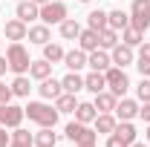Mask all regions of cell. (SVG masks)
<instances>
[{
	"instance_id": "cell-1",
	"label": "cell",
	"mask_w": 150,
	"mask_h": 147,
	"mask_svg": "<svg viewBox=\"0 0 150 147\" xmlns=\"http://www.w3.org/2000/svg\"><path fill=\"white\" fill-rule=\"evenodd\" d=\"M23 112L29 115V121H35L40 127H55L58 115H61L55 107H49V104H43V101H29V104L23 107Z\"/></svg>"
},
{
	"instance_id": "cell-2",
	"label": "cell",
	"mask_w": 150,
	"mask_h": 147,
	"mask_svg": "<svg viewBox=\"0 0 150 147\" xmlns=\"http://www.w3.org/2000/svg\"><path fill=\"white\" fill-rule=\"evenodd\" d=\"M6 61H9V69L15 75H26L29 72V66H32V58L26 52V46L23 43H9V49H6Z\"/></svg>"
},
{
	"instance_id": "cell-3",
	"label": "cell",
	"mask_w": 150,
	"mask_h": 147,
	"mask_svg": "<svg viewBox=\"0 0 150 147\" xmlns=\"http://www.w3.org/2000/svg\"><path fill=\"white\" fill-rule=\"evenodd\" d=\"M104 78H107V90H110L115 98H124V92L130 90V78H127V72H124L121 66H110V69L104 72Z\"/></svg>"
},
{
	"instance_id": "cell-4",
	"label": "cell",
	"mask_w": 150,
	"mask_h": 147,
	"mask_svg": "<svg viewBox=\"0 0 150 147\" xmlns=\"http://www.w3.org/2000/svg\"><path fill=\"white\" fill-rule=\"evenodd\" d=\"M130 26L144 32L150 29V0H133L130 6Z\"/></svg>"
},
{
	"instance_id": "cell-5",
	"label": "cell",
	"mask_w": 150,
	"mask_h": 147,
	"mask_svg": "<svg viewBox=\"0 0 150 147\" xmlns=\"http://www.w3.org/2000/svg\"><path fill=\"white\" fill-rule=\"evenodd\" d=\"M40 20H43L46 26H52V23H64V20H67V3H61V0H49V3H43V6H40Z\"/></svg>"
},
{
	"instance_id": "cell-6",
	"label": "cell",
	"mask_w": 150,
	"mask_h": 147,
	"mask_svg": "<svg viewBox=\"0 0 150 147\" xmlns=\"http://www.w3.org/2000/svg\"><path fill=\"white\" fill-rule=\"evenodd\" d=\"M64 133H67V139H69L72 144H84V141H95V139H98L95 130H90V124H81V121H69Z\"/></svg>"
},
{
	"instance_id": "cell-7",
	"label": "cell",
	"mask_w": 150,
	"mask_h": 147,
	"mask_svg": "<svg viewBox=\"0 0 150 147\" xmlns=\"http://www.w3.org/2000/svg\"><path fill=\"white\" fill-rule=\"evenodd\" d=\"M3 32H6V37L12 40V43H20V40H26V35H29V23H23V20H6V26H3Z\"/></svg>"
},
{
	"instance_id": "cell-8",
	"label": "cell",
	"mask_w": 150,
	"mask_h": 147,
	"mask_svg": "<svg viewBox=\"0 0 150 147\" xmlns=\"http://www.w3.org/2000/svg\"><path fill=\"white\" fill-rule=\"evenodd\" d=\"M115 118L118 121H133L136 115H139V101H133V98H121V101H115Z\"/></svg>"
},
{
	"instance_id": "cell-9",
	"label": "cell",
	"mask_w": 150,
	"mask_h": 147,
	"mask_svg": "<svg viewBox=\"0 0 150 147\" xmlns=\"http://www.w3.org/2000/svg\"><path fill=\"white\" fill-rule=\"evenodd\" d=\"M87 66L95 69V72H107L112 66L110 55H107V49H95V52H87Z\"/></svg>"
},
{
	"instance_id": "cell-10",
	"label": "cell",
	"mask_w": 150,
	"mask_h": 147,
	"mask_svg": "<svg viewBox=\"0 0 150 147\" xmlns=\"http://www.w3.org/2000/svg\"><path fill=\"white\" fill-rule=\"evenodd\" d=\"M15 15H18V20H23V23H32V20L40 18V6H38V3H32V0H18Z\"/></svg>"
},
{
	"instance_id": "cell-11",
	"label": "cell",
	"mask_w": 150,
	"mask_h": 147,
	"mask_svg": "<svg viewBox=\"0 0 150 147\" xmlns=\"http://www.w3.org/2000/svg\"><path fill=\"white\" fill-rule=\"evenodd\" d=\"M26 118V112H23V107H18V104H6L3 107V127H20V121Z\"/></svg>"
},
{
	"instance_id": "cell-12",
	"label": "cell",
	"mask_w": 150,
	"mask_h": 147,
	"mask_svg": "<svg viewBox=\"0 0 150 147\" xmlns=\"http://www.w3.org/2000/svg\"><path fill=\"white\" fill-rule=\"evenodd\" d=\"M110 61L115 64V66H130L133 64V46H127V43H115L112 46V55H110Z\"/></svg>"
},
{
	"instance_id": "cell-13",
	"label": "cell",
	"mask_w": 150,
	"mask_h": 147,
	"mask_svg": "<svg viewBox=\"0 0 150 147\" xmlns=\"http://www.w3.org/2000/svg\"><path fill=\"white\" fill-rule=\"evenodd\" d=\"M64 66H67L69 72H78V69H84V66H87V52H84V49L64 52Z\"/></svg>"
},
{
	"instance_id": "cell-14",
	"label": "cell",
	"mask_w": 150,
	"mask_h": 147,
	"mask_svg": "<svg viewBox=\"0 0 150 147\" xmlns=\"http://www.w3.org/2000/svg\"><path fill=\"white\" fill-rule=\"evenodd\" d=\"M98 110H95L93 101H78V107H75V121H81V124H93Z\"/></svg>"
},
{
	"instance_id": "cell-15",
	"label": "cell",
	"mask_w": 150,
	"mask_h": 147,
	"mask_svg": "<svg viewBox=\"0 0 150 147\" xmlns=\"http://www.w3.org/2000/svg\"><path fill=\"white\" fill-rule=\"evenodd\" d=\"M38 92H40V98L55 101L58 95L64 92V87H61V81H55V78H43V81H40V87H38Z\"/></svg>"
},
{
	"instance_id": "cell-16",
	"label": "cell",
	"mask_w": 150,
	"mask_h": 147,
	"mask_svg": "<svg viewBox=\"0 0 150 147\" xmlns=\"http://www.w3.org/2000/svg\"><path fill=\"white\" fill-rule=\"evenodd\" d=\"M107 26L115 29V32H124V29L130 26V15L121 12V9H112V12H107Z\"/></svg>"
},
{
	"instance_id": "cell-17",
	"label": "cell",
	"mask_w": 150,
	"mask_h": 147,
	"mask_svg": "<svg viewBox=\"0 0 150 147\" xmlns=\"http://www.w3.org/2000/svg\"><path fill=\"white\" fill-rule=\"evenodd\" d=\"M84 90H90L93 95H98V92H104L107 90V78H104V72H90L87 78H84Z\"/></svg>"
},
{
	"instance_id": "cell-18",
	"label": "cell",
	"mask_w": 150,
	"mask_h": 147,
	"mask_svg": "<svg viewBox=\"0 0 150 147\" xmlns=\"http://www.w3.org/2000/svg\"><path fill=\"white\" fill-rule=\"evenodd\" d=\"M78 49L95 52V49H98V32H95V29H81V35H78Z\"/></svg>"
},
{
	"instance_id": "cell-19",
	"label": "cell",
	"mask_w": 150,
	"mask_h": 147,
	"mask_svg": "<svg viewBox=\"0 0 150 147\" xmlns=\"http://www.w3.org/2000/svg\"><path fill=\"white\" fill-rule=\"evenodd\" d=\"M115 101H118V98H115L110 90H104V92L95 95L93 104H95V110H98V112H112V110H115Z\"/></svg>"
},
{
	"instance_id": "cell-20",
	"label": "cell",
	"mask_w": 150,
	"mask_h": 147,
	"mask_svg": "<svg viewBox=\"0 0 150 147\" xmlns=\"http://www.w3.org/2000/svg\"><path fill=\"white\" fill-rule=\"evenodd\" d=\"M61 87H64V92H81L84 90V78H81V75L78 72H67L64 75V78H61Z\"/></svg>"
},
{
	"instance_id": "cell-21",
	"label": "cell",
	"mask_w": 150,
	"mask_h": 147,
	"mask_svg": "<svg viewBox=\"0 0 150 147\" xmlns=\"http://www.w3.org/2000/svg\"><path fill=\"white\" fill-rule=\"evenodd\" d=\"M35 147H55L58 144V133H52V127H40V133H35Z\"/></svg>"
},
{
	"instance_id": "cell-22",
	"label": "cell",
	"mask_w": 150,
	"mask_h": 147,
	"mask_svg": "<svg viewBox=\"0 0 150 147\" xmlns=\"http://www.w3.org/2000/svg\"><path fill=\"white\" fill-rule=\"evenodd\" d=\"M29 40L38 43V46H43V43H49V26L46 23H38V26H29Z\"/></svg>"
},
{
	"instance_id": "cell-23",
	"label": "cell",
	"mask_w": 150,
	"mask_h": 147,
	"mask_svg": "<svg viewBox=\"0 0 150 147\" xmlns=\"http://www.w3.org/2000/svg\"><path fill=\"white\" fill-rule=\"evenodd\" d=\"M52 66H55V64H49L46 58H43V61H32L29 75H32V78H38V81H43V78H49V75H52Z\"/></svg>"
},
{
	"instance_id": "cell-24",
	"label": "cell",
	"mask_w": 150,
	"mask_h": 147,
	"mask_svg": "<svg viewBox=\"0 0 150 147\" xmlns=\"http://www.w3.org/2000/svg\"><path fill=\"white\" fill-rule=\"evenodd\" d=\"M115 124H118V121H115L112 112H98V115H95V133H112Z\"/></svg>"
},
{
	"instance_id": "cell-25",
	"label": "cell",
	"mask_w": 150,
	"mask_h": 147,
	"mask_svg": "<svg viewBox=\"0 0 150 147\" xmlns=\"http://www.w3.org/2000/svg\"><path fill=\"white\" fill-rule=\"evenodd\" d=\"M32 139H35V136H32L29 130H20V127H15L9 147H35V141H32Z\"/></svg>"
},
{
	"instance_id": "cell-26",
	"label": "cell",
	"mask_w": 150,
	"mask_h": 147,
	"mask_svg": "<svg viewBox=\"0 0 150 147\" xmlns=\"http://www.w3.org/2000/svg\"><path fill=\"white\" fill-rule=\"evenodd\" d=\"M87 26H90V29H95V32L107 29V12H104V9H93V12L87 15Z\"/></svg>"
},
{
	"instance_id": "cell-27",
	"label": "cell",
	"mask_w": 150,
	"mask_h": 147,
	"mask_svg": "<svg viewBox=\"0 0 150 147\" xmlns=\"http://www.w3.org/2000/svg\"><path fill=\"white\" fill-rule=\"evenodd\" d=\"M58 26H61V37H64V40H78V35H81V26H78V20L67 18L64 23H58Z\"/></svg>"
},
{
	"instance_id": "cell-28",
	"label": "cell",
	"mask_w": 150,
	"mask_h": 147,
	"mask_svg": "<svg viewBox=\"0 0 150 147\" xmlns=\"http://www.w3.org/2000/svg\"><path fill=\"white\" fill-rule=\"evenodd\" d=\"M112 133H115L121 141H127V144H133V141H136V127H133V121H118Z\"/></svg>"
},
{
	"instance_id": "cell-29",
	"label": "cell",
	"mask_w": 150,
	"mask_h": 147,
	"mask_svg": "<svg viewBox=\"0 0 150 147\" xmlns=\"http://www.w3.org/2000/svg\"><path fill=\"white\" fill-rule=\"evenodd\" d=\"M75 107H78V101H75L72 92H61L55 98V110L58 112H75Z\"/></svg>"
},
{
	"instance_id": "cell-30",
	"label": "cell",
	"mask_w": 150,
	"mask_h": 147,
	"mask_svg": "<svg viewBox=\"0 0 150 147\" xmlns=\"http://www.w3.org/2000/svg\"><path fill=\"white\" fill-rule=\"evenodd\" d=\"M115 43H118V32H115V29L107 26V29L98 32V49H112Z\"/></svg>"
},
{
	"instance_id": "cell-31",
	"label": "cell",
	"mask_w": 150,
	"mask_h": 147,
	"mask_svg": "<svg viewBox=\"0 0 150 147\" xmlns=\"http://www.w3.org/2000/svg\"><path fill=\"white\" fill-rule=\"evenodd\" d=\"M43 58L49 64H61L64 61V46L61 43H43Z\"/></svg>"
},
{
	"instance_id": "cell-32",
	"label": "cell",
	"mask_w": 150,
	"mask_h": 147,
	"mask_svg": "<svg viewBox=\"0 0 150 147\" xmlns=\"http://www.w3.org/2000/svg\"><path fill=\"white\" fill-rule=\"evenodd\" d=\"M121 43H127V46H142V43H144V32L127 26V29L121 32Z\"/></svg>"
},
{
	"instance_id": "cell-33",
	"label": "cell",
	"mask_w": 150,
	"mask_h": 147,
	"mask_svg": "<svg viewBox=\"0 0 150 147\" xmlns=\"http://www.w3.org/2000/svg\"><path fill=\"white\" fill-rule=\"evenodd\" d=\"M32 90V84H29V78L26 75H18L15 81H12V95H18V98H26Z\"/></svg>"
},
{
	"instance_id": "cell-34",
	"label": "cell",
	"mask_w": 150,
	"mask_h": 147,
	"mask_svg": "<svg viewBox=\"0 0 150 147\" xmlns=\"http://www.w3.org/2000/svg\"><path fill=\"white\" fill-rule=\"evenodd\" d=\"M136 95H139V104L150 101V78H142L139 87H136Z\"/></svg>"
},
{
	"instance_id": "cell-35",
	"label": "cell",
	"mask_w": 150,
	"mask_h": 147,
	"mask_svg": "<svg viewBox=\"0 0 150 147\" xmlns=\"http://www.w3.org/2000/svg\"><path fill=\"white\" fill-rule=\"evenodd\" d=\"M9 101H12V87H6L0 81V104H9Z\"/></svg>"
},
{
	"instance_id": "cell-36",
	"label": "cell",
	"mask_w": 150,
	"mask_h": 147,
	"mask_svg": "<svg viewBox=\"0 0 150 147\" xmlns=\"http://www.w3.org/2000/svg\"><path fill=\"white\" fill-rule=\"evenodd\" d=\"M139 118L150 124V101H144V104H139Z\"/></svg>"
},
{
	"instance_id": "cell-37",
	"label": "cell",
	"mask_w": 150,
	"mask_h": 147,
	"mask_svg": "<svg viewBox=\"0 0 150 147\" xmlns=\"http://www.w3.org/2000/svg\"><path fill=\"white\" fill-rule=\"evenodd\" d=\"M136 69L142 72V78H150V61H136Z\"/></svg>"
},
{
	"instance_id": "cell-38",
	"label": "cell",
	"mask_w": 150,
	"mask_h": 147,
	"mask_svg": "<svg viewBox=\"0 0 150 147\" xmlns=\"http://www.w3.org/2000/svg\"><path fill=\"white\" fill-rule=\"evenodd\" d=\"M107 147H130V144H127V141H121L115 133H110V139H107Z\"/></svg>"
},
{
	"instance_id": "cell-39",
	"label": "cell",
	"mask_w": 150,
	"mask_h": 147,
	"mask_svg": "<svg viewBox=\"0 0 150 147\" xmlns=\"http://www.w3.org/2000/svg\"><path fill=\"white\" fill-rule=\"evenodd\" d=\"M139 61H150V43H142V49H139Z\"/></svg>"
},
{
	"instance_id": "cell-40",
	"label": "cell",
	"mask_w": 150,
	"mask_h": 147,
	"mask_svg": "<svg viewBox=\"0 0 150 147\" xmlns=\"http://www.w3.org/2000/svg\"><path fill=\"white\" fill-rule=\"evenodd\" d=\"M0 147H9V133L3 130V124H0Z\"/></svg>"
},
{
	"instance_id": "cell-41",
	"label": "cell",
	"mask_w": 150,
	"mask_h": 147,
	"mask_svg": "<svg viewBox=\"0 0 150 147\" xmlns=\"http://www.w3.org/2000/svg\"><path fill=\"white\" fill-rule=\"evenodd\" d=\"M6 69H9V61H6V58L0 55V78H3V75H6Z\"/></svg>"
},
{
	"instance_id": "cell-42",
	"label": "cell",
	"mask_w": 150,
	"mask_h": 147,
	"mask_svg": "<svg viewBox=\"0 0 150 147\" xmlns=\"http://www.w3.org/2000/svg\"><path fill=\"white\" fill-rule=\"evenodd\" d=\"M75 147H95V141H84V144H75Z\"/></svg>"
},
{
	"instance_id": "cell-43",
	"label": "cell",
	"mask_w": 150,
	"mask_h": 147,
	"mask_svg": "<svg viewBox=\"0 0 150 147\" xmlns=\"http://www.w3.org/2000/svg\"><path fill=\"white\" fill-rule=\"evenodd\" d=\"M130 147H147V144H142V141H133V144Z\"/></svg>"
},
{
	"instance_id": "cell-44",
	"label": "cell",
	"mask_w": 150,
	"mask_h": 147,
	"mask_svg": "<svg viewBox=\"0 0 150 147\" xmlns=\"http://www.w3.org/2000/svg\"><path fill=\"white\" fill-rule=\"evenodd\" d=\"M32 3H38V6H43V3H49V0H32Z\"/></svg>"
},
{
	"instance_id": "cell-45",
	"label": "cell",
	"mask_w": 150,
	"mask_h": 147,
	"mask_svg": "<svg viewBox=\"0 0 150 147\" xmlns=\"http://www.w3.org/2000/svg\"><path fill=\"white\" fill-rule=\"evenodd\" d=\"M3 107H6V104H0V124H3Z\"/></svg>"
},
{
	"instance_id": "cell-46",
	"label": "cell",
	"mask_w": 150,
	"mask_h": 147,
	"mask_svg": "<svg viewBox=\"0 0 150 147\" xmlns=\"http://www.w3.org/2000/svg\"><path fill=\"white\" fill-rule=\"evenodd\" d=\"M144 139H147V141H150V124H147V133H144Z\"/></svg>"
},
{
	"instance_id": "cell-47",
	"label": "cell",
	"mask_w": 150,
	"mask_h": 147,
	"mask_svg": "<svg viewBox=\"0 0 150 147\" xmlns=\"http://www.w3.org/2000/svg\"><path fill=\"white\" fill-rule=\"evenodd\" d=\"M78 3H90V0H78Z\"/></svg>"
},
{
	"instance_id": "cell-48",
	"label": "cell",
	"mask_w": 150,
	"mask_h": 147,
	"mask_svg": "<svg viewBox=\"0 0 150 147\" xmlns=\"http://www.w3.org/2000/svg\"><path fill=\"white\" fill-rule=\"evenodd\" d=\"M0 46H3V43H0Z\"/></svg>"
}]
</instances>
